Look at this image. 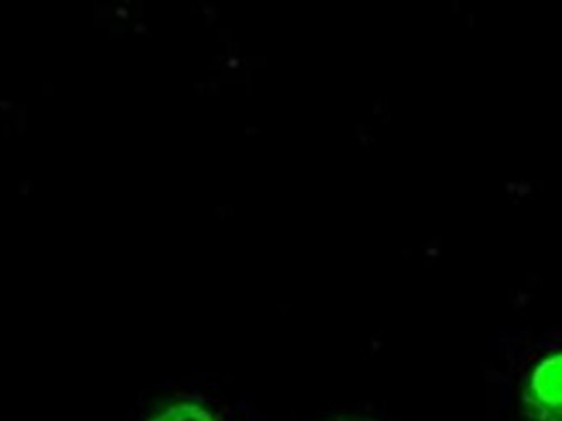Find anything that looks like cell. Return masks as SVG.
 <instances>
[{"label": "cell", "mask_w": 562, "mask_h": 421, "mask_svg": "<svg viewBox=\"0 0 562 421\" xmlns=\"http://www.w3.org/2000/svg\"><path fill=\"white\" fill-rule=\"evenodd\" d=\"M518 421H562V354L535 369L521 392Z\"/></svg>", "instance_id": "obj_1"}]
</instances>
